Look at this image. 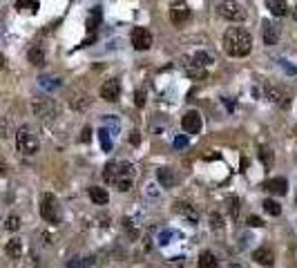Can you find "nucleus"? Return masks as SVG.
Returning <instances> with one entry per match:
<instances>
[{
  "mask_svg": "<svg viewBox=\"0 0 297 268\" xmlns=\"http://www.w3.org/2000/svg\"><path fill=\"white\" fill-rule=\"evenodd\" d=\"M253 259L257 264H261V266H273V264H275V252L268 246H261L253 252Z\"/></svg>",
  "mask_w": 297,
  "mask_h": 268,
  "instance_id": "nucleus-14",
  "label": "nucleus"
},
{
  "mask_svg": "<svg viewBox=\"0 0 297 268\" xmlns=\"http://www.w3.org/2000/svg\"><path fill=\"white\" fill-rule=\"evenodd\" d=\"M105 123L110 125L112 132H119V123H117V119H114V116H105Z\"/></svg>",
  "mask_w": 297,
  "mask_h": 268,
  "instance_id": "nucleus-40",
  "label": "nucleus"
},
{
  "mask_svg": "<svg viewBox=\"0 0 297 268\" xmlns=\"http://www.w3.org/2000/svg\"><path fill=\"white\" fill-rule=\"evenodd\" d=\"M112 132L105 130V127H101L99 130V141H101V147L105 150V152H112Z\"/></svg>",
  "mask_w": 297,
  "mask_h": 268,
  "instance_id": "nucleus-27",
  "label": "nucleus"
},
{
  "mask_svg": "<svg viewBox=\"0 0 297 268\" xmlns=\"http://www.w3.org/2000/svg\"><path fill=\"white\" fill-rule=\"evenodd\" d=\"M293 18H295V21H297V7H295V9H293Z\"/></svg>",
  "mask_w": 297,
  "mask_h": 268,
  "instance_id": "nucleus-45",
  "label": "nucleus"
},
{
  "mask_svg": "<svg viewBox=\"0 0 297 268\" xmlns=\"http://www.w3.org/2000/svg\"><path fill=\"white\" fill-rule=\"evenodd\" d=\"M199 268H219V259L210 250H203L199 255Z\"/></svg>",
  "mask_w": 297,
  "mask_h": 268,
  "instance_id": "nucleus-25",
  "label": "nucleus"
},
{
  "mask_svg": "<svg viewBox=\"0 0 297 268\" xmlns=\"http://www.w3.org/2000/svg\"><path fill=\"white\" fill-rule=\"evenodd\" d=\"M226 206H228L230 217H233V219H237V217H239V197L230 195L228 199H226Z\"/></svg>",
  "mask_w": 297,
  "mask_h": 268,
  "instance_id": "nucleus-29",
  "label": "nucleus"
},
{
  "mask_svg": "<svg viewBox=\"0 0 297 268\" xmlns=\"http://www.w3.org/2000/svg\"><path fill=\"white\" fill-rule=\"evenodd\" d=\"M186 145H188V134H181V137L175 139V147H177V150H183Z\"/></svg>",
  "mask_w": 297,
  "mask_h": 268,
  "instance_id": "nucleus-38",
  "label": "nucleus"
},
{
  "mask_svg": "<svg viewBox=\"0 0 297 268\" xmlns=\"http://www.w3.org/2000/svg\"><path fill=\"white\" fill-rule=\"evenodd\" d=\"M170 18H172V22L175 25H186L188 21H190V9H188L183 2H177L172 9H170Z\"/></svg>",
  "mask_w": 297,
  "mask_h": 268,
  "instance_id": "nucleus-13",
  "label": "nucleus"
},
{
  "mask_svg": "<svg viewBox=\"0 0 297 268\" xmlns=\"http://www.w3.org/2000/svg\"><path fill=\"white\" fill-rule=\"evenodd\" d=\"M261 188L266 190V192H271V195H286L288 192V181L284 177H275V179H268V181H264V186Z\"/></svg>",
  "mask_w": 297,
  "mask_h": 268,
  "instance_id": "nucleus-11",
  "label": "nucleus"
},
{
  "mask_svg": "<svg viewBox=\"0 0 297 268\" xmlns=\"http://www.w3.org/2000/svg\"><path fill=\"white\" fill-rule=\"evenodd\" d=\"M5 228H7V230H11V232H16L18 228H20V217L9 215V217H7V221H5Z\"/></svg>",
  "mask_w": 297,
  "mask_h": 268,
  "instance_id": "nucleus-33",
  "label": "nucleus"
},
{
  "mask_svg": "<svg viewBox=\"0 0 297 268\" xmlns=\"http://www.w3.org/2000/svg\"><path fill=\"white\" fill-rule=\"evenodd\" d=\"M90 199L94 201L96 206H105L110 201V195H107V190L101 188V186H92L90 188Z\"/></svg>",
  "mask_w": 297,
  "mask_h": 268,
  "instance_id": "nucleus-19",
  "label": "nucleus"
},
{
  "mask_svg": "<svg viewBox=\"0 0 297 268\" xmlns=\"http://www.w3.org/2000/svg\"><path fill=\"white\" fill-rule=\"evenodd\" d=\"M192 63H197L199 67H210L212 63H215V56L212 54H208V52H197V54H192Z\"/></svg>",
  "mask_w": 297,
  "mask_h": 268,
  "instance_id": "nucleus-26",
  "label": "nucleus"
},
{
  "mask_svg": "<svg viewBox=\"0 0 297 268\" xmlns=\"http://www.w3.org/2000/svg\"><path fill=\"white\" fill-rule=\"evenodd\" d=\"M92 101L90 96H87V92H80V89H76V92H72V99H69V105L74 107V110H83V107H87Z\"/></svg>",
  "mask_w": 297,
  "mask_h": 268,
  "instance_id": "nucleus-18",
  "label": "nucleus"
},
{
  "mask_svg": "<svg viewBox=\"0 0 297 268\" xmlns=\"http://www.w3.org/2000/svg\"><path fill=\"white\" fill-rule=\"evenodd\" d=\"M16 7H18L20 11H22V9H29L32 14H36V11H38V2H36V0H18Z\"/></svg>",
  "mask_w": 297,
  "mask_h": 268,
  "instance_id": "nucleus-32",
  "label": "nucleus"
},
{
  "mask_svg": "<svg viewBox=\"0 0 297 268\" xmlns=\"http://www.w3.org/2000/svg\"><path fill=\"white\" fill-rule=\"evenodd\" d=\"M228 268H244V266H239V264H230Z\"/></svg>",
  "mask_w": 297,
  "mask_h": 268,
  "instance_id": "nucleus-44",
  "label": "nucleus"
},
{
  "mask_svg": "<svg viewBox=\"0 0 297 268\" xmlns=\"http://www.w3.org/2000/svg\"><path fill=\"white\" fill-rule=\"evenodd\" d=\"M40 217L47 224H52V226H56V224H60V206H59V199L52 195V192H45L40 199Z\"/></svg>",
  "mask_w": 297,
  "mask_h": 268,
  "instance_id": "nucleus-5",
  "label": "nucleus"
},
{
  "mask_svg": "<svg viewBox=\"0 0 297 268\" xmlns=\"http://www.w3.org/2000/svg\"><path fill=\"white\" fill-rule=\"evenodd\" d=\"M114 172H117V161H110L105 165V170H103V179H105V184L112 186V181H114Z\"/></svg>",
  "mask_w": 297,
  "mask_h": 268,
  "instance_id": "nucleus-30",
  "label": "nucleus"
},
{
  "mask_svg": "<svg viewBox=\"0 0 297 268\" xmlns=\"http://www.w3.org/2000/svg\"><path fill=\"white\" fill-rule=\"evenodd\" d=\"M130 38H132V47L139 49V52H145V49L152 47V34L145 27H134Z\"/></svg>",
  "mask_w": 297,
  "mask_h": 268,
  "instance_id": "nucleus-7",
  "label": "nucleus"
},
{
  "mask_svg": "<svg viewBox=\"0 0 297 268\" xmlns=\"http://www.w3.org/2000/svg\"><path fill=\"white\" fill-rule=\"evenodd\" d=\"M16 145H18V152L27 154V157H34V154L38 152L40 143H38V137L29 130V127L22 125L20 130L16 132Z\"/></svg>",
  "mask_w": 297,
  "mask_h": 268,
  "instance_id": "nucleus-4",
  "label": "nucleus"
},
{
  "mask_svg": "<svg viewBox=\"0 0 297 268\" xmlns=\"http://www.w3.org/2000/svg\"><path fill=\"white\" fill-rule=\"evenodd\" d=\"M248 226H253V228H259V226H264V221H261L257 215H250V217H248Z\"/></svg>",
  "mask_w": 297,
  "mask_h": 268,
  "instance_id": "nucleus-39",
  "label": "nucleus"
},
{
  "mask_svg": "<svg viewBox=\"0 0 297 268\" xmlns=\"http://www.w3.org/2000/svg\"><path fill=\"white\" fill-rule=\"evenodd\" d=\"M101 21H103V11H101V7H92V11H90V16H87V32H90V36L92 34L101 27Z\"/></svg>",
  "mask_w": 297,
  "mask_h": 268,
  "instance_id": "nucleus-17",
  "label": "nucleus"
},
{
  "mask_svg": "<svg viewBox=\"0 0 297 268\" xmlns=\"http://www.w3.org/2000/svg\"><path fill=\"white\" fill-rule=\"evenodd\" d=\"M217 14L223 21L230 22H244L248 18V11L244 9V5H239L237 0H221L217 5Z\"/></svg>",
  "mask_w": 297,
  "mask_h": 268,
  "instance_id": "nucleus-3",
  "label": "nucleus"
},
{
  "mask_svg": "<svg viewBox=\"0 0 297 268\" xmlns=\"http://www.w3.org/2000/svg\"><path fill=\"white\" fill-rule=\"evenodd\" d=\"M90 137H92V130H90V127H83V132H80V141L87 143V141H90Z\"/></svg>",
  "mask_w": 297,
  "mask_h": 268,
  "instance_id": "nucleus-42",
  "label": "nucleus"
},
{
  "mask_svg": "<svg viewBox=\"0 0 297 268\" xmlns=\"http://www.w3.org/2000/svg\"><path fill=\"white\" fill-rule=\"evenodd\" d=\"M119 94H121V83H119V79H110L101 85V99L114 103V101H119Z\"/></svg>",
  "mask_w": 297,
  "mask_h": 268,
  "instance_id": "nucleus-10",
  "label": "nucleus"
},
{
  "mask_svg": "<svg viewBox=\"0 0 297 268\" xmlns=\"http://www.w3.org/2000/svg\"><path fill=\"white\" fill-rule=\"evenodd\" d=\"M295 206H297V197H295Z\"/></svg>",
  "mask_w": 297,
  "mask_h": 268,
  "instance_id": "nucleus-48",
  "label": "nucleus"
},
{
  "mask_svg": "<svg viewBox=\"0 0 297 268\" xmlns=\"http://www.w3.org/2000/svg\"><path fill=\"white\" fill-rule=\"evenodd\" d=\"M175 212H179L183 219H188L190 224H197L199 221V215H197V210L192 208L190 204H186V201H177L175 204Z\"/></svg>",
  "mask_w": 297,
  "mask_h": 268,
  "instance_id": "nucleus-15",
  "label": "nucleus"
},
{
  "mask_svg": "<svg viewBox=\"0 0 297 268\" xmlns=\"http://www.w3.org/2000/svg\"><path fill=\"white\" fill-rule=\"evenodd\" d=\"M0 67H2V56H0Z\"/></svg>",
  "mask_w": 297,
  "mask_h": 268,
  "instance_id": "nucleus-46",
  "label": "nucleus"
},
{
  "mask_svg": "<svg viewBox=\"0 0 297 268\" xmlns=\"http://www.w3.org/2000/svg\"><path fill=\"white\" fill-rule=\"evenodd\" d=\"M34 114L38 116V119H52L54 114H56V107H54V103L49 99H40V101H34L32 105Z\"/></svg>",
  "mask_w": 297,
  "mask_h": 268,
  "instance_id": "nucleus-12",
  "label": "nucleus"
},
{
  "mask_svg": "<svg viewBox=\"0 0 297 268\" xmlns=\"http://www.w3.org/2000/svg\"><path fill=\"white\" fill-rule=\"evenodd\" d=\"M261 38H264V45L273 47L279 42V27L273 21H261Z\"/></svg>",
  "mask_w": 297,
  "mask_h": 268,
  "instance_id": "nucleus-9",
  "label": "nucleus"
},
{
  "mask_svg": "<svg viewBox=\"0 0 297 268\" xmlns=\"http://www.w3.org/2000/svg\"><path fill=\"white\" fill-rule=\"evenodd\" d=\"M295 134H297V125H295Z\"/></svg>",
  "mask_w": 297,
  "mask_h": 268,
  "instance_id": "nucleus-47",
  "label": "nucleus"
},
{
  "mask_svg": "<svg viewBox=\"0 0 297 268\" xmlns=\"http://www.w3.org/2000/svg\"><path fill=\"white\" fill-rule=\"evenodd\" d=\"M181 127H183V132H186L188 137H192V134H199L201 132V114L197 110H190L183 114V119H181Z\"/></svg>",
  "mask_w": 297,
  "mask_h": 268,
  "instance_id": "nucleus-8",
  "label": "nucleus"
},
{
  "mask_svg": "<svg viewBox=\"0 0 297 268\" xmlns=\"http://www.w3.org/2000/svg\"><path fill=\"white\" fill-rule=\"evenodd\" d=\"M268 9H271L273 16H286L288 14V5L286 0H268Z\"/></svg>",
  "mask_w": 297,
  "mask_h": 268,
  "instance_id": "nucleus-24",
  "label": "nucleus"
},
{
  "mask_svg": "<svg viewBox=\"0 0 297 268\" xmlns=\"http://www.w3.org/2000/svg\"><path fill=\"white\" fill-rule=\"evenodd\" d=\"M134 177H137V170L130 161H117V172H114V181L112 186L119 190V192H127L132 190L134 186Z\"/></svg>",
  "mask_w": 297,
  "mask_h": 268,
  "instance_id": "nucleus-2",
  "label": "nucleus"
},
{
  "mask_svg": "<svg viewBox=\"0 0 297 268\" xmlns=\"http://www.w3.org/2000/svg\"><path fill=\"white\" fill-rule=\"evenodd\" d=\"M168 237H170V232H163L161 235V244H168Z\"/></svg>",
  "mask_w": 297,
  "mask_h": 268,
  "instance_id": "nucleus-43",
  "label": "nucleus"
},
{
  "mask_svg": "<svg viewBox=\"0 0 297 268\" xmlns=\"http://www.w3.org/2000/svg\"><path fill=\"white\" fill-rule=\"evenodd\" d=\"M134 105H137V107L145 105V92H143V89H139L137 94H134Z\"/></svg>",
  "mask_w": 297,
  "mask_h": 268,
  "instance_id": "nucleus-37",
  "label": "nucleus"
},
{
  "mask_svg": "<svg viewBox=\"0 0 297 268\" xmlns=\"http://www.w3.org/2000/svg\"><path fill=\"white\" fill-rule=\"evenodd\" d=\"M261 206H264V210L268 212V215H273V217H279V212H281V206L277 204L275 199H266Z\"/></svg>",
  "mask_w": 297,
  "mask_h": 268,
  "instance_id": "nucleus-28",
  "label": "nucleus"
},
{
  "mask_svg": "<svg viewBox=\"0 0 297 268\" xmlns=\"http://www.w3.org/2000/svg\"><path fill=\"white\" fill-rule=\"evenodd\" d=\"M253 49V36L248 29L244 27H230L228 32L223 34V52L228 56L235 58H244Z\"/></svg>",
  "mask_w": 297,
  "mask_h": 268,
  "instance_id": "nucleus-1",
  "label": "nucleus"
},
{
  "mask_svg": "<svg viewBox=\"0 0 297 268\" xmlns=\"http://www.w3.org/2000/svg\"><path fill=\"white\" fill-rule=\"evenodd\" d=\"M130 143H132V145H139V143H141V134H139L137 130L130 132Z\"/></svg>",
  "mask_w": 297,
  "mask_h": 268,
  "instance_id": "nucleus-41",
  "label": "nucleus"
},
{
  "mask_svg": "<svg viewBox=\"0 0 297 268\" xmlns=\"http://www.w3.org/2000/svg\"><path fill=\"white\" fill-rule=\"evenodd\" d=\"M5 252L9 255L11 259H20L22 257V242L18 239V237H14V239H9L5 246Z\"/></svg>",
  "mask_w": 297,
  "mask_h": 268,
  "instance_id": "nucleus-21",
  "label": "nucleus"
},
{
  "mask_svg": "<svg viewBox=\"0 0 297 268\" xmlns=\"http://www.w3.org/2000/svg\"><path fill=\"white\" fill-rule=\"evenodd\" d=\"M92 259H83V257H74V259H69L67 262V268H85V266H90Z\"/></svg>",
  "mask_w": 297,
  "mask_h": 268,
  "instance_id": "nucleus-34",
  "label": "nucleus"
},
{
  "mask_svg": "<svg viewBox=\"0 0 297 268\" xmlns=\"http://www.w3.org/2000/svg\"><path fill=\"white\" fill-rule=\"evenodd\" d=\"M210 226L215 228V230H219V228L223 226V217L219 215V212H212L210 215Z\"/></svg>",
  "mask_w": 297,
  "mask_h": 268,
  "instance_id": "nucleus-35",
  "label": "nucleus"
},
{
  "mask_svg": "<svg viewBox=\"0 0 297 268\" xmlns=\"http://www.w3.org/2000/svg\"><path fill=\"white\" fill-rule=\"evenodd\" d=\"M264 92H266V99L271 101V103H275V105H288V101H291L288 89H284L281 85L266 83L264 85Z\"/></svg>",
  "mask_w": 297,
  "mask_h": 268,
  "instance_id": "nucleus-6",
  "label": "nucleus"
},
{
  "mask_svg": "<svg viewBox=\"0 0 297 268\" xmlns=\"http://www.w3.org/2000/svg\"><path fill=\"white\" fill-rule=\"evenodd\" d=\"M123 228H125V230H127V235H130V239H137V237H139V228L134 226V221L130 219V217H125V219H123Z\"/></svg>",
  "mask_w": 297,
  "mask_h": 268,
  "instance_id": "nucleus-31",
  "label": "nucleus"
},
{
  "mask_svg": "<svg viewBox=\"0 0 297 268\" xmlns=\"http://www.w3.org/2000/svg\"><path fill=\"white\" fill-rule=\"evenodd\" d=\"M157 179H159V184L163 186V188H172V184L177 181L172 168H159V170H157Z\"/></svg>",
  "mask_w": 297,
  "mask_h": 268,
  "instance_id": "nucleus-20",
  "label": "nucleus"
},
{
  "mask_svg": "<svg viewBox=\"0 0 297 268\" xmlns=\"http://www.w3.org/2000/svg\"><path fill=\"white\" fill-rule=\"evenodd\" d=\"M27 58H29L32 65L40 67V65H45V49H42L40 45H34V47L29 49V54H27Z\"/></svg>",
  "mask_w": 297,
  "mask_h": 268,
  "instance_id": "nucleus-22",
  "label": "nucleus"
},
{
  "mask_svg": "<svg viewBox=\"0 0 297 268\" xmlns=\"http://www.w3.org/2000/svg\"><path fill=\"white\" fill-rule=\"evenodd\" d=\"M40 85H42V87H47V89H52V87H59L60 81H56V79H47V76H40Z\"/></svg>",
  "mask_w": 297,
  "mask_h": 268,
  "instance_id": "nucleus-36",
  "label": "nucleus"
},
{
  "mask_svg": "<svg viewBox=\"0 0 297 268\" xmlns=\"http://www.w3.org/2000/svg\"><path fill=\"white\" fill-rule=\"evenodd\" d=\"M259 161L264 163L266 170H271L273 163H275V152H273L268 145H259Z\"/></svg>",
  "mask_w": 297,
  "mask_h": 268,
  "instance_id": "nucleus-23",
  "label": "nucleus"
},
{
  "mask_svg": "<svg viewBox=\"0 0 297 268\" xmlns=\"http://www.w3.org/2000/svg\"><path fill=\"white\" fill-rule=\"evenodd\" d=\"M183 72H186L190 79H195V81L206 79V69L199 67L197 63H192V58H186V61H183Z\"/></svg>",
  "mask_w": 297,
  "mask_h": 268,
  "instance_id": "nucleus-16",
  "label": "nucleus"
}]
</instances>
